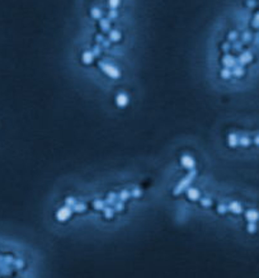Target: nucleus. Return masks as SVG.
Listing matches in <instances>:
<instances>
[{"label":"nucleus","instance_id":"obj_1","mask_svg":"<svg viewBox=\"0 0 259 278\" xmlns=\"http://www.w3.org/2000/svg\"><path fill=\"white\" fill-rule=\"evenodd\" d=\"M56 216H57V220H60V221H65V220H67L69 216H70V210H69L67 207H63L61 210L57 211Z\"/></svg>","mask_w":259,"mask_h":278},{"label":"nucleus","instance_id":"obj_2","mask_svg":"<svg viewBox=\"0 0 259 278\" xmlns=\"http://www.w3.org/2000/svg\"><path fill=\"white\" fill-rule=\"evenodd\" d=\"M246 220L249 221V222H255V221H258V220H259V213H258L257 211H254V210L248 211V212H246Z\"/></svg>","mask_w":259,"mask_h":278},{"label":"nucleus","instance_id":"obj_3","mask_svg":"<svg viewBox=\"0 0 259 278\" xmlns=\"http://www.w3.org/2000/svg\"><path fill=\"white\" fill-rule=\"evenodd\" d=\"M230 210H231L233 212H236V213H240V212H241L240 205H239V203H235V202L230 205Z\"/></svg>","mask_w":259,"mask_h":278},{"label":"nucleus","instance_id":"obj_4","mask_svg":"<svg viewBox=\"0 0 259 278\" xmlns=\"http://www.w3.org/2000/svg\"><path fill=\"white\" fill-rule=\"evenodd\" d=\"M257 229H255V223L254 222H249V225H248V231L249 232H254Z\"/></svg>","mask_w":259,"mask_h":278}]
</instances>
